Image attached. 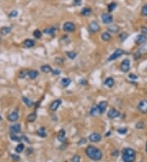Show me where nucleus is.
Masks as SVG:
<instances>
[{"instance_id": "obj_36", "label": "nucleus", "mask_w": 147, "mask_h": 162, "mask_svg": "<svg viewBox=\"0 0 147 162\" xmlns=\"http://www.w3.org/2000/svg\"><path fill=\"white\" fill-rule=\"evenodd\" d=\"M28 72L29 71H27V70H24V71H21V73H20V77L21 78H25L26 75H28Z\"/></svg>"}, {"instance_id": "obj_3", "label": "nucleus", "mask_w": 147, "mask_h": 162, "mask_svg": "<svg viewBox=\"0 0 147 162\" xmlns=\"http://www.w3.org/2000/svg\"><path fill=\"white\" fill-rule=\"evenodd\" d=\"M120 70L123 72H128L130 70V61L128 59H125L122 61L120 65Z\"/></svg>"}, {"instance_id": "obj_13", "label": "nucleus", "mask_w": 147, "mask_h": 162, "mask_svg": "<svg viewBox=\"0 0 147 162\" xmlns=\"http://www.w3.org/2000/svg\"><path fill=\"white\" fill-rule=\"evenodd\" d=\"M119 115H120L119 111H118L117 110L114 109V108L110 109V111H108V116L109 118H110V119H114V118L119 117Z\"/></svg>"}, {"instance_id": "obj_6", "label": "nucleus", "mask_w": 147, "mask_h": 162, "mask_svg": "<svg viewBox=\"0 0 147 162\" xmlns=\"http://www.w3.org/2000/svg\"><path fill=\"white\" fill-rule=\"evenodd\" d=\"M123 53H124V51H123L122 49H120V48L117 49L116 51H115L114 53H113L110 57H109L108 61H114V60L119 58V57H121V56L123 55Z\"/></svg>"}, {"instance_id": "obj_7", "label": "nucleus", "mask_w": 147, "mask_h": 162, "mask_svg": "<svg viewBox=\"0 0 147 162\" xmlns=\"http://www.w3.org/2000/svg\"><path fill=\"white\" fill-rule=\"evenodd\" d=\"M63 30L66 32H73L75 30V25L70 21H67L63 25Z\"/></svg>"}, {"instance_id": "obj_48", "label": "nucleus", "mask_w": 147, "mask_h": 162, "mask_svg": "<svg viewBox=\"0 0 147 162\" xmlns=\"http://www.w3.org/2000/svg\"><path fill=\"white\" fill-rule=\"evenodd\" d=\"M146 152H147V143H146Z\"/></svg>"}, {"instance_id": "obj_30", "label": "nucleus", "mask_w": 147, "mask_h": 162, "mask_svg": "<svg viewBox=\"0 0 147 162\" xmlns=\"http://www.w3.org/2000/svg\"><path fill=\"white\" fill-rule=\"evenodd\" d=\"M56 31V29L54 27H50V28H47L44 30V33L47 34V35H53Z\"/></svg>"}, {"instance_id": "obj_23", "label": "nucleus", "mask_w": 147, "mask_h": 162, "mask_svg": "<svg viewBox=\"0 0 147 162\" xmlns=\"http://www.w3.org/2000/svg\"><path fill=\"white\" fill-rule=\"evenodd\" d=\"M37 134L39 136V137L41 138H45L47 136V133L46 131H45V129L44 128H41V129H39V130H37Z\"/></svg>"}, {"instance_id": "obj_38", "label": "nucleus", "mask_w": 147, "mask_h": 162, "mask_svg": "<svg viewBox=\"0 0 147 162\" xmlns=\"http://www.w3.org/2000/svg\"><path fill=\"white\" fill-rule=\"evenodd\" d=\"M18 16V12L16 11V10H14V11L11 12L9 13V17H16Z\"/></svg>"}, {"instance_id": "obj_12", "label": "nucleus", "mask_w": 147, "mask_h": 162, "mask_svg": "<svg viewBox=\"0 0 147 162\" xmlns=\"http://www.w3.org/2000/svg\"><path fill=\"white\" fill-rule=\"evenodd\" d=\"M10 132L11 134H16L21 132V125L20 124H15L10 127Z\"/></svg>"}, {"instance_id": "obj_33", "label": "nucleus", "mask_w": 147, "mask_h": 162, "mask_svg": "<svg viewBox=\"0 0 147 162\" xmlns=\"http://www.w3.org/2000/svg\"><path fill=\"white\" fill-rule=\"evenodd\" d=\"M66 55L68 56L70 59H74L76 57L77 54L76 53H74V52H66Z\"/></svg>"}, {"instance_id": "obj_49", "label": "nucleus", "mask_w": 147, "mask_h": 162, "mask_svg": "<svg viewBox=\"0 0 147 162\" xmlns=\"http://www.w3.org/2000/svg\"><path fill=\"white\" fill-rule=\"evenodd\" d=\"M0 41H1V38H0Z\"/></svg>"}, {"instance_id": "obj_19", "label": "nucleus", "mask_w": 147, "mask_h": 162, "mask_svg": "<svg viewBox=\"0 0 147 162\" xmlns=\"http://www.w3.org/2000/svg\"><path fill=\"white\" fill-rule=\"evenodd\" d=\"M38 75H39V72L37 71H34V70H31V71H29V72H28V76L32 79L37 78Z\"/></svg>"}, {"instance_id": "obj_20", "label": "nucleus", "mask_w": 147, "mask_h": 162, "mask_svg": "<svg viewBox=\"0 0 147 162\" xmlns=\"http://www.w3.org/2000/svg\"><path fill=\"white\" fill-rule=\"evenodd\" d=\"M11 29L10 27L5 26V27H3L1 30H0V33H1L2 35H7V34H9L10 32H11Z\"/></svg>"}, {"instance_id": "obj_5", "label": "nucleus", "mask_w": 147, "mask_h": 162, "mask_svg": "<svg viewBox=\"0 0 147 162\" xmlns=\"http://www.w3.org/2000/svg\"><path fill=\"white\" fill-rule=\"evenodd\" d=\"M99 30H100V26H99L98 23L96 22V21H92V22L89 24L88 30L91 33H96L97 31H99Z\"/></svg>"}, {"instance_id": "obj_39", "label": "nucleus", "mask_w": 147, "mask_h": 162, "mask_svg": "<svg viewBox=\"0 0 147 162\" xmlns=\"http://www.w3.org/2000/svg\"><path fill=\"white\" fill-rule=\"evenodd\" d=\"M127 132H128V129H127V128H123V129H118V133H121V134H125Z\"/></svg>"}, {"instance_id": "obj_27", "label": "nucleus", "mask_w": 147, "mask_h": 162, "mask_svg": "<svg viewBox=\"0 0 147 162\" xmlns=\"http://www.w3.org/2000/svg\"><path fill=\"white\" fill-rule=\"evenodd\" d=\"M101 39H102L104 41L107 42L111 39V35L108 33V32H104V33L101 35Z\"/></svg>"}, {"instance_id": "obj_25", "label": "nucleus", "mask_w": 147, "mask_h": 162, "mask_svg": "<svg viewBox=\"0 0 147 162\" xmlns=\"http://www.w3.org/2000/svg\"><path fill=\"white\" fill-rule=\"evenodd\" d=\"M36 118H37V114L35 112H33V113H30L27 116V120L29 122H33L36 120Z\"/></svg>"}, {"instance_id": "obj_4", "label": "nucleus", "mask_w": 147, "mask_h": 162, "mask_svg": "<svg viewBox=\"0 0 147 162\" xmlns=\"http://www.w3.org/2000/svg\"><path fill=\"white\" fill-rule=\"evenodd\" d=\"M138 110L143 114H147V101L143 100L138 104Z\"/></svg>"}, {"instance_id": "obj_43", "label": "nucleus", "mask_w": 147, "mask_h": 162, "mask_svg": "<svg viewBox=\"0 0 147 162\" xmlns=\"http://www.w3.org/2000/svg\"><path fill=\"white\" fill-rule=\"evenodd\" d=\"M129 78H131V79H137V76L135 75L134 74H131V75H129Z\"/></svg>"}, {"instance_id": "obj_14", "label": "nucleus", "mask_w": 147, "mask_h": 162, "mask_svg": "<svg viewBox=\"0 0 147 162\" xmlns=\"http://www.w3.org/2000/svg\"><path fill=\"white\" fill-rule=\"evenodd\" d=\"M89 140L91 142H93V143H97V142L101 140V136L97 133H93L89 136Z\"/></svg>"}, {"instance_id": "obj_1", "label": "nucleus", "mask_w": 147, "mask_h": 162, "mask_svg": "<svg viewBox=\"0 0 147 162\" xmlns=\"http://www.w3.org/2000/svg\"><path fill=\"white\" fill-rule=\"evenodd\" d=\"M86 154L90 159L96 161H100L102 158V153L100 151V149L96 148V147H93V146H89L87 147L86 150Z\"/></svg>"}, {"instance_id": "obj_47", "label": "nucleus", "mask_w": 147, "mask_h": 162, "mask_svg": "<svg viewBox=\"0 0 147 162\" xmlns=\"http://www.w3.org/2000/svg\"><path fill=\"white\" fill-rule=\"evenodd\" d=\"M53 74L56 75H60V74H61V71H58V70H55V71H53Z\"/></svg>"}, {"instance_id": "obj_15", "label": "nucleus", "mask_w": 147, "mask_h": 162, "mask_svg": "<svg viewBox=\"0 0 147 162\" xmlns=\"http://www.w3.org/2000/svg\"><path fill=\"white\" fill-rule=\"evenodd\" d=\"M97 106H98V107H99L101 114H103L105 111H106V107H107V106H108V102H107L106 101H102V102H101Z\"/></svg>"}, {"instance_id": "obj_2", "label": "nucleus", "mask_w": 147, "mask_h": 162, "mask_svg": "<svg viewBox=\"0 0 147 162\" xmlns=\"http://www.w3.org/2000/svg\"><path fill=\"white\" fill-rule=\"evenodd\" d=\"M124 162H134L136 159V151L132 148H126L124 150L122 155Z\"/></svg>"}, {"instance_id": "obj_41", "label": "nucleus", "mask_w": 147, "mask_h": 162, "mask_svg": "<svg viewBox=\"0 0 147 162\" xmlns=\"http://www.w3.org/2000/svg\"><path fill=\"white\" fill-rule=\"evenodd\" d=\"M72 162H80V156H74L72 158Z\"/></svg>"}, {"instance_id": "obj_16", "label": "nucleus", "mask_w": 147, "mask_h": 162, "mask_svg": "<svg viewBox=\"0 0 147 162\" xmlns=\"http://www.w3.org/2000/svg\"><path fill=\"white\" fill-rule=\"evenodd\" d=\"M90 114L92 116H97V115H101V111H100V110H99L98 106L97 105L94 106V107L92 108V110H91Z\"/></svg>"}, {"instance_id": "obj_45", "label": "nucleus", "mask_w": 147, "mask_h": 162, "mask_svg": "<svg viewBox=\"0 0 147 162\" xmlns=\"http://www.w3.org/2000/svg\"><path fill=\"white\" fill-rule=\"evenodd\" d=\"M141 32L143 34H145V35H147V28L142 27L141 28Z\"/></svg>"}, {"instance_id": "obj_22", "label": "nucleus", "mask_w": 147, "mask_h": 162, "mask_svg": "<svg viewBox=\"0 0 147 162\" xmlns=\"http://www.w3.org/2000/svg\"><path fill=\"white\" fill-rule=\"evenodd\" d=\"M24 45L26 48H31L34 45V41L33 39H26V40L24 42Z\"/></svg>"}, {"instance_id": "obj_28", "label": "nucleus", "mask_w": 147, "mask_h": 162, "mask_svg": "<svg viewBox=\"0 0 147 162\" xmlns=\"http://www.w3.org/2000/svg\"><path fill=\"white\" fill-rule=\"evenodd\" d=\"M41 70L43 72H44V73H49V72L51 71V68L50 66L48 65H43L41 66Z\"/></svg>"}, {"instance_id": "obj_46", "label": "nucleus", "mask_w": 147, "mask_h": 162, "mask_svg": "<svg viewBox=\"0 0 147 162\" xmlns=\"http://www.w3.org/2000/svg\"><path fill=\"white\" fill-rule=\"evenodd\" d=\"M74 5H76V6L81 5V0H75V1H74Z\"/></svg>"}, {"instance_id": "obj_21", "label": "nucleus", "mask_w": 147, "mask_h": 162, "mask_svg": "<svg viewBox=\"0 0 147 162\" xmlns=\"http://www.w3.org/2000/svg\"><path fill=\"white\" fill-rule=\"evenodd\" d=\"M70 83H71V80L69 78H64V79H61V84L65 88L68 87V86L70 84Z\"/></svg>"}, {"instance_id": "obj_32", "label": "nucleus", "mask_w": 147, "mask_h": 162, "mask_svg": "<svg viewBox=\"0 0 147 162\" xmlns=\"http://www.w3.org/2000/svg\"><path fill=\"white\" fill-rule=\"evenodd\" d=\"M33 35H34V36L35 38H36V39H40L41 36H42V33H41V31L39 30H36L34 31Z\"/></svg>"}, {"instance_id": "obj_42", "label": "nucleus", "mask_w": 147, "mask_h": 162, "mask_svg": "<svg viewBox=\"0 0 147 162\" xmlns=\"http://www.w3.org/2000/svg\"><path fill=\"white\" fill-rule=\"evenodd\" d=\"M127 37H128V34H126V33H122L119 35V38L122 41H124L125 39H127Z\"/></svg>"}, {"instance_id": "obj_40", "label": "nucleus", "mask_w": 147, "mask_h": 162, "mask_svg": "<svg viewBox=\"0 0 147 162\" xmlns=\"http://www.w3.org/2000/svg\"><path fill=\"white\" fill-rule=\"evenodd\" d=\"M136 129H143V128H144V123H143L142 121L138 122L136 125Z\"/></svg>"}, {"instance_id": "obj_9", "label": "nucleus", "mask_w": 147, "mask_h": 162, "mask_svg": "<svg viewBox=\"0 0 147 162\" xmlns=\"http://www.w3.org/2000/svg\"><path fill=\"white\" fill-rule=\"evenodd\" d=\"M18 119H19V114H18L17 110V111H12V112H11L8 116H7V120L11 122H15V121H17Z\"/></svg>"}, {"instance_id": "obj_44", "label": "nucleus", "mask_w": 147, "mask_h": 162, "mask_svg": "<svg viewBox=\"0 0 147 162\" xmlns=\"http://www.w3.org/2000/svg\"><path fill=\"white\" fill-rule=\"evenodd\" d=\"M11 157H12L14 160H16V161H19L20 160V157L17 155H11Z\"/></svg>"}, {"instance_id": "obj_26", "label": "nucleus", "mask_w": 147, "mask_h": 162, "mask_svg": "<svg viewBox=\"0 0 147 162\" xmlns=\"http://www.w3.org/2000/svg\"><path fill=\"white\" fill-rule=\"evenodd\" d=\"M119 28L116 25H113L108 27V30L111 32V33H117V32L119 31Z\"/></svg>"}, {"instance_id": "obj_31", "label": "nucleus", "mask_w": 147, "mask_h": 162, "mask_svg": "<svg viewBox=\"0 0 147 162\" xmlns=\"http://www.w3.org/2000/svg\"><path fill=\"white\" fill-rule=\"evenodd\" d=\"M24 148H25V146H24L23 143H20L19 145H17V147H16V151H17V153H21V151H23Z\"/></svg>"}, {"instance_id": "obj_11", "label": "nucleus", "mask_w": 147, "mask_h": 162, "mask_svg": "<svg viewBox=\"0 0 147 162\" xmlns=\"http://www.w3.org/2000/svg\"><path fill=\"white\" fill-rule=\"evenodd\" d=\"M147 41V37L145 35H139L135 39V42L137 44H143Z\"/></svg>"}, {"instance_id": "obj_29", "label": "nucleus", "mask_w": 147, "mask_h": 162, "mask_svg": "<svg viewBox=\"0 0 147 162\" xmlns=\"http://www.w3.org/2000/svg\"><path fill=\"white\" fill-rule=\"evenodd\" d=\"M82 15L85 16V17H88V16L91 15V13H92V10H91L90 8H83V11H82Z\"/></svg>"}, {"instance_id": "obj_18", "label": "nucleus", "mask_w": 147, "mask_h": 162, "mask_svg": "<svg viewBox=\"0 0 147 162\" xmlns=\"http://www.w3.org/2000/svg\"><path fill=\"white\" fill-rule=\"evenodd\" d=\"M105 84H106V86H108L109 88H112L113 86H114V79H113V78H111V77L107 78L106 80H105Z\"/></svg>"}, {"instance_id": "obj_37", "label": "nucleus", "mask_w": 147, "mask_h": 162, "mask_svg": "<svg viewBox=\"0 0 147 162\" xmlns=\"http://www.w3.org/2000/svg\"><path fill=\"white\" fill-rule=\"evenodd\" d=\"M141 15L142 16H145V17H147V4L146 6H144V7H142V10H141Z\"/></svg>"}, {"instance_id": "obj_34", "label": "nucleus", "mask_w": 147, "mask_h": 162, "mask_svg": "<svg viewBox=\"0 0 147 162\" xmlns=\"http://www.w3.org/2000/svg\"><path fill=\"white\" fill-rule=\"evenodd\" d=\"M11 138L12 139L13 141L20 142V141H21V139H22V137H18V136H17L16 134H11Z\"/></svg>"}, {"instance_id": "obj_35", "label": "nucleus", "mask_w": 147, "mask_h": 162, "mask_svg": "<svg viewBox=\"0 0 147 162\" xmlns=\"http://www.w3.org/2000/svg\"><path fill=\"white\" fill-rule=\"evenodd\" d=\"M116 7H117V4L115 3H111L110 5L108 6V9H109V11L110 12H112V11H114V10L116 8Z\"/></svg>"}, {"instance_id": "obj_24", "label": "nucleus", "mask_w": 147, "mask_h": 162, "mask_svg": "<svg viewBox=\"0 0 147 162\" xmlns=\"http://www.w3.org/2000/svg\"><path fill=\"white\" fill-rule=\"evenodd\" d=\"M22 100H23V102H25V104L28 107H32V106L34 105L33 102L31 101L30 99L28 98V97H22Z\"/></svg>"}, {"instance_id": "obj_10", "label": "nucleus", "mask_w": 147, "mask_h": 162, "mask_svg": "<svg viewBox=\"0 0 147 162\" xmlns=\"http://www.w3.org/2000/svg\"><path fill=\"white\" fill-rule=\"evenodd\" d=\"M62 103V101L60 99H57V100H55L54 102H52L51 104L50 105V110L52 111H57V109H58V107H60V105Z\"/></svg>"}, {"instance_id": "obj_17", "label": "nucleus", "mask_w": 147, "mask_h": 162, "mask_svg": "<svg viewBox=\"0 0 147 162\" xmlns=\"http://www.w3.org/2000/svg\"><path fill=\"white\" fill-rule=\"evenodd\" d=\"M57 139H58V141L61 142V143H63V142H65V131L64 129H61L59 132V134L57 135Z\"/></svg>"}, {"instance_id": "obj_8", "label": "nucleus", "mask_w": 147, "mask_h": 162, "mask_svg": "<svg viewBox=\"0 0 147 162\" xmlns=\"http://www.w3.org/2000/svg\"><path fill=\"white\" fill-rule=\"evenodd\" d=\"M101 20H102V21L104 23L110 24L113 21V17L110 15V14L104 13V14H102V16H101Z\"/></svg>"}]
</instances>
